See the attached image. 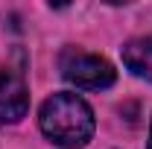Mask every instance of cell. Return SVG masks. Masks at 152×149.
<instances>
[{
	"label": "cell",
	"instance_id": "cell-1",
	"mask_svg": "<svg viewBox=\"0 0 152 149\" xmlns=\"http://www.w3.org/2000/svg\"><path fill=\"white\" fill-rule=\"evenodd\" d=\"M41 131L61 149H82L94 137V111L76 93H53L38 114Z\"/></svg>",
	"mask_w": 152,
	"mask_h": 149
},
{
	"label": "cell",
	"instance_id": "cell-2",
	"mask_svg": "<svg viewBox=\"0 0 152 149\" xmlns=\"http://www.w3.org/2000/svg\"><path fill=\"white\" fill-rule=\"evenodd\" d=\"M58 70L70 85L82 88V91H102V88L114 85V79H117V70L111 67L108 58L76 50V47H67L58 56Z\"/></svg>",
	"mask_w": 152,
	"mask_h": 149
},
{
	"label": "cell",
	"instance_id": "cell-3",
	"mask_svg": "<svg viewBox=\"0 0 152 149\" xmlns=\"http://www.w3.org/2000/svg\"><path fill=\"white\" fill-rule=\"evenodd\" d=\"M29 108V91L20 73H6L0 79V123H18Z\"/></svg>",
	"mask_w": 152,
	"mask_h": 149
},
{
	"label": "cell",
	"instance_id": "cell-4",
	"mask_svg": "<svg viewBox=\"0 0 152 149\" xmlns=\"http://www.w3.org/2000/svg\"><path fill=\"white\" fill-rule=\"evenodd\" d=\"M123 64L140 79L152 82V35L149 38H134L123 47Z\"/></svg>",
	"mask_w": 152,
	"mask_h": 149
},
{
	"label": "cell",
	"instance_id": "cell-5",
	"mask_svg": "<svg viewBox=\"0 0 152 149\" xmlns=\"http://www.w3.org/2000/svg\"><path fill=\"white\" fill-rule=\"evenodd\" d=\"M146 149H152V126H149V143H146Z\"/></svg>",
	"mask_w": 152,
	"mask_h": 149
}]
</instances>
